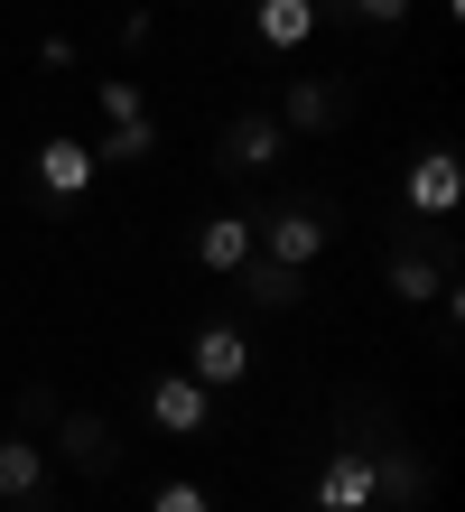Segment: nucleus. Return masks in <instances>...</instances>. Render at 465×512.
I'll list each match as a JSON object with an SVG mask.
<instances>
[{
	"mask_svg": "<svg viewBox=\"0 0 465 512\" xmlns=\"http://www.w3.org/2000/svg\"><path fill=\"white\" fill-rule=\"evenodd\" d=\"M252 243H261V252H270L279 270H307V261H317V252H326V224H317V215H307V205H279V215H270V224L252 233Z\"/></svg>",
	"mask_w": 465,
	"mask_h": 512,
	"instance_id": "20e7f679",
	"label": "nucleus"
},
{
	"mask_svg": "<svg viewBox=\"0 0 465 512\" xmlns=\"http://www.w3.org/2000/svg\"><path fill=\"white\" fill-rule=\"evenodd\" d=\"M196 261L205 270H242V261H252V215H214L196 233Z\"/></svg>",
	"mask_w": 465,
	"mask_h": 512,
	"instance_id": "9d476101",
	"label": "nucleus"
},
{
	"mask_svg": "<svg viewBox=\"0 0 465 512\" xmlns=\"http://www.w3.org/2000/svg\"><path fill=\"white\" fill-rule=\"evenodd\" d=\"M400 196H410L419 215H456V196H465L456 149H419V159H410V177H400Z\"/></svg>",
	"mask_w": 465,
	"mask_h": 512,
	"instance_id": "7ed1b4c3",
	"label": "nucleus"
},
{
	"mask_svg": "<svg viewBox=\"0 0 465 512\" xmlns=\"http://www.w3.org/2000/svg\"><path fill=\"white\" fill-rule=\"evenodd\" d=\"M186 373H196L205 391H233L242 373H252V345H242V326H205L196 354H186Z\"/></svg>",
	"mask_w": 465,
	"mask_h": 512,
	"instance_id": "39448f33",
	"label": "nucleus"
},
{
	"mask_svg": "<svg viewBox=\"0 0 465 512\" xmlns=\"http://www.w3.org/2000/svg\"><path fill=\"white\" fill-rule=\"evenodd\" d=\"M279 149H289V131H279L270 112H242V122L224 131V159H233V168H270Z\"/></svg>",
	"mask_w": 465,
	"mask_h": 512,
	"instance_id": "6e6552de",
	"label": "nucleus"
},
{
	"mask_svg": "<svg viewBox=\"0 0 465 512\" xmlns=\"http://www.w3.org/2000/svg\"><path fill=\"white\" fill-rule=\"evenodd\" d=\"M372 494H382V466L363 447H335L317 466V512H372Z\"/></svg>",
	"mask_w": 465,
	"mask_h": 512,
	"instance_id": "f257e3e1",
	"label": "nucleus"
},
{
	"mask_svg": "<svg viewBox=\"0 0 465 512\" xmlns=\"http://www.w3.org/2000/svg\"><path fill=\"white\" fill-rule=\"evenodd\" d=\"M149 419H159L168 438H196L205 419H214V391L196 373H159V382H149Z\"/></svg>",
	"mask_w": 465,
	"mask_h": 512,
	"instance_id": "f03ea898",
	"label": "nucleus"
},
{
	"mask_svg": "<svg viewBox=\"0 0 465 512\" xmlns=\"http://www.w3.org/2000/svg\"><path fill=\"white\" fill-rule=\"evenodd\" d=\"M140 112H149L140 84H131V75H103V122H140Z\"/></svg>",
	"mask_w": 465,
	"mask_h": 512,
	"instance_id": "2eb2a0df",
	"label": "nucleus"
},
{
	"mask_svg": "<svg viewBox=\"0 0 465 512\" xmlns=\"http://www.w3.org/2000/svg\"><path fill=\"white\" fill-rule=\"evenodd\" d=\"M149 149H159V131H149V112H140V122H112V140L93 149V159H121V168H140Z\"/></svg>",
	"mask_w": 465,
	"mask_h": 512,
	"instance_id": "ddd939ff",
	"label": "nucleus"
},
{
	"mask_svg": "<svg viewBox=\"0 0 465 512\" xmlns=\"http://www.w3.org/2000/svg\"><path fill=\"white\" fill-rule=\"evenodd\" d=\"M38 187L47 196H84L93 187V149L84 140H38Z\"/></svg>",
	"mask_w": 465,
	"mask_h": 512,
	"instance_id": "423d86ee",
	"label": "nucleus"
},
{
	"mask_svg": "<svg viewBox=\"0 0 465 512\" xmlns=\"http://www.w3.org/2000/svg\"><path fill=\"white\" fill-rule=\"evenodd\" d=\"M149 512H214V503H205V485H159Z\"/></svg>",
	"mask_w": 465,
	"mask_h": 512,
	"instance_id": "f3484780",
	"label": "nucleus"
},
{
	"mask_svg": "<svg viewBox=\"0 0 465 512\" xmlns=\"http://www.w3.org/2000/svg\"><path fill=\"white\" fill-rule=\"evenodd\" d=\"M47 494V447L38 438H0V503H28Z\"/></svg>",
	"mask_w": 465,
	"mask_h": 512,
	"instance_id": "0eeeda50",
	"label": "nucleus"
},
{
	"mask_svg": "<svg viewBox=\"0 0 465 512\" xmlns=\"http://www.w3.org/2000/svg\"><path fill=\"white\" fill-rule=\"evenodd\" d=\"M345 10L372 19V28H400V19H410V0H345Z\"/></svg>",
	"mask_w": 465,
	"mask_h": 512,
	"instance_id": "a211bd4d",
	"label": "nucleus"
},
{
	"mask_svg": "<svg viewBox=\"0 0 465 512\" xmlns=\"http://www.w3.org/2000/svg\"><path fill=\"white\" fill-rule=\"evenodd\" d=\"M335 112H345V103H335V84L289 75V122H279V131H335Z\"/></svg>",
	"mask_w": 465,
	"mask_h": 512,
	"instance_id": "9b49d317",
	"label": "nucleus"
},
{
	"mask_svg": "<svg viewBox=\"0 0 465 512\" xmlns=\"http://www.w3.org/2000/svg\"><path fill=\"white\" fill-rule=\"evenodd\" d=\"M391 289L400 298H438V270H428V261H391Z\"/></svg>",
	"mask_w": 465,
	"mask_h": 512,
	"instance_id": "dca6fc26",
	"label": "nucleus"
},
{
	"mask_svg": "<svg viewBox=\"0 0 465 512\" xmlns=\"http://www.w3.org/2000/svg\"><path fill=\"white\" fill-rule=\"evenodd\" d=\"M66 457H75V466H112V429H103L93 410H75V419H66Z\"/></svg>",
	"mask_w": 465,
	"mask_h": 512,
	"instance_id": "f8f14e48",
	"label": "nucleus"
},
{
	"mask_svg": "<svg viewBox=\"0 0 465 512\" xmlns=\"http://www.w3.org/2000/svg\"><path fill=\"white\" fill-rule=\"evenodd\" d=\"M252 19H261V47H279V56L317 38V0H261Z\"/></svg>",
	"mask_w": 465,
	"mask_h": 512,
	"instance_id": "1a4fd4ad",
	"label": "nucleus"
},
{
	"mask_svg": "<svg viewBox=\"0 0 465 512\" xmlns=\"http://www.w3.org/2000/svg\"><path fill=\"white\" fill-rule=\"evenodd\" d=\"M242 270H252V298H261V308H298V270H279V261H242Z\"/></svg>",
	"mask_w": 465,
	"mask_h": 512,
	"instance_id": "4468645a",
	"label": "nucleus"
}]
</instances>
